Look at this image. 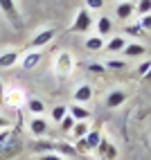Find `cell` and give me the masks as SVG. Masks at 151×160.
Returning a JSON list of instances; mask_svg holds the SVG:
<instances>
[{"label":"cell","instance_id":"1","mask_svg":"<svg viewBox=\"0 0 151 160\" xmlns=\"http://www.w3.org/2000/svg\"><path fill=\"white\" fill-rule=\"evenodd\" d=\"M0 9H3V14L7 16V20H9L16 29H23V18H20L18 7H16L14 0H0Z\"/></svg>","mask_w":151,"mask_h":160},{"label":"cell","instance_id":"2","mask_svg":"<svg viewBox=\"0 0 151 160\" xmlns=\"http://www.w3.org/2000/svg\"><path fill=\"white\" fill-rule=\"evenodd\" d=\"M20 149H23V142L18 140V138H12L5 147H0V160H9V158H16L20 153Z\"/></svg>","mask_w":151,"mask_h":160},{"label":"cell","instance_id":"3","mask_svg":"<svg viewBox=\"0 0 151 160\" xmlns=\"http://www.w3.org/2000/svg\"><path fill=\"white\" fill-rule=\"evenodd\" d=\"M90 23H93L90 12H88V9H79V12H77V18H74V23H72V27H70V32H86V29L90 27Z\"/></svg>","mask_w":151,"mask_h":160},{"label":"cell","instance_id":"4","mask_svg":"<svg viewBox=\"0 0 151 160\" xmlns=\"http://www.w3.org/2000/svg\"><path fill=\"white\" fill-rule=\"evenodd\" d=\"M97 151H99V158L102 160H113V158H117V149L108 142V140H99V144H97Z\"/></svg>","mask_w":151,"mask_h":160},{"label":"cell","instance_id":"5","mask_svg":"<svg viewBox=\"0 0 151 160\" xmlns=\"http://www.w3.org/2000/svg\"><path fill=\"white\" fill-rule=\"evenodd\" d=\"M52 38H54V29H52V27L41 29L38 34H36L34 38H32V48H43V45H48Z\"/></svg>","mask_w":151,"mask_h":160},{"label":"cell","instance_id":"6","mask_svg":"<svg viewBox=\"0 0 151 160\" xmlns=\"http://www.w3.org/2000/svg\"><path fill=\"white\" fill-rule=\"evenodd\" d=\"M72 70V54L70 52H61L57 57V72L59 74H68Z\"/></svg>","mask_w":151,"mask_h":160},{"label":"cell","instance_id":"7","mask_svg":"<svg viewBox=\"0 0 151 160\" xmlns=\"http://www.w3.org/2000/svg\"><path fill=\"white\" fill-rule=\"evenodd\" d=\"M48 129H50V126H48V122L43 120V117H34V120L29 122V131H32V135H34V138L45 135V133H48Z\"/></svg>","mask_w":151,"mask_h":160},{"label":"cell","instance_id":"8","mask_svg":"<svg viewBox=\"0 0 151 160\" xmlns=\"http://www.w3.org/2000/svg\"><path fill=\"white\" fill-rule=\"evenodd\" d=\"M68 115H72L77 122H83V120H88V117H90V111L83 108L81 104H72L70 108H68Z\"/></svg>","mask_w":151,"mask_h":160},{"label":"cell","instance_id":"9","mask_svg":"<svg viewBox=\"0 0 151 160\" xmlns=\"http://www.w3.org/2000/svg\"><path fill=\"white\" fill-rule=\"evenodd\" d=\"M124 102H126V92L113 90V92L108 95V99H106V106H108V108H117V106H122Z\"/></svg>","mask_w":151,"mask_h":160},{"label":"cell","instance_id":"10","mask_svg":"<svg viewBox=\"0 0 151 160\" xmlns=\"http://www.w3.org/2000/svg\"><path fill=\"white\" fill-rule=\"evenodd\" d=\"M90 97H93V88H90V86H86V83L74 90V102H77V104H86Z\"/></svg>","mask_w":151,"mask_h":160},{"label":"cell","instance_id":"11","mask_svg":"<svg viewBox=\"0 0 151 160\" xmlns=\"http://www.w3.org/2000/svg\"><path fill=\"white\" fill-rule=\"evenodd\" d=\"M18 61V50H9L5 54H0V68H12Z\"/></svg>","mask_w":151,"mask_h":160},{"label":"cell","instance_id":"12","mask_svg":"<svg viewBox=\"0 0 151 160\" xmlns=\"http://www.w3.org/2000/svg\"><path fill=\"white\" fill-rule=\"evenodd\" d=\"M38 63H41V52H27V54L23 57V68H25V70L36 68Z\"/></svg>","mask_w":151,"mask_h":160},{"label":"cell","instance_id":"13","mask_svg":"<svg viewBox=\"0 0 151 160\" xmlns=\"http://www.w3.org/2000/svg\"><path fill=\"white\" fill-rule=\"evenodd\" d=\"M124 45H126V43H124V38H122V36H115V38H111L108 43L104 45V50H106V52H122Z\"/></svg>","mask_w":151,"mask_h":160},{"label":"cell","instance_id":"14","mask_svg":"<svg viewBox=\"0 0 151 160\" xmlns=\"http://www.w3.org/2000/svg\"><path fill=\"white\" fill-rule=\"evenodd\" d=\"M124 54L126 57H142L144 54V45H140V43H128V45H124Z\"/></svg>","mask_w":151,"mask_h":160},{"label":"cell","instance_id":"15","mask_svg":"<svg viewBox=\"0 0 151 160\" xmlns=\"http://www.w3.org/2000/svg\"><path fill=\"white\" fill-rule=\"evenodd\" d=\"M104 38L102 36H93V38H88V41H86V48H88V50H93V52H99V50H104Z\"/></svg>","mask_w":151,"mask_h":160},{"label":"cell","instance_id":"16","mask_svg":"<svg viewBox=\"0 0 151 160\" xmlns=\"http://www.w3.org/2000/svg\"><path fill=\"white\" fill-rule=\"evenodd\" d=\"M131 14H133V5H131V2H122V5H117V18L126 20Z\"/></svg>","mask_w":151,"mask_h":160},{"label":"cell","instance_id":"17","mask_svg":"<svg viewBox=\"0 0 151 160\" xmlns=\"http://www.w3.org/2000/svg\"><path fill=\"white\" fill-rule=\"evenodd\" d=\"M54 149H57L59 153H63V156H70V158H72V156H77L74 147H72V144H68V142H57V144H54Z\"/></svg>","mask_w":151,"mask_h":160},{"label":"cell","instance_id":"18","mask_svg":"<svg viewBox=\"0 0 151 160\" xmlns=\"http://www.w3.org/2000/svg\"><path fill=\"white\" fill-rule=\"evenodd\" d=\"M72 135L77 138V140H79V138H86V135H88V124H86V122H77L72 126Z\"/></svg>","mask_w":151,"mask_h":160},{"label":"cell","instance_id":"19","mask_svg":"<svg viewBox=\"0 0 151 160\" xmlns=\"http://www.w3.org/2000/svg\"><path fill=\"white\" fill-rule=\"evenodd\" d=\"M27 108H29L32 113H36V115H41L43 111H45V104H43L41 99H36V97H34V99H29V102H27Z\"/></svg>","mask_w":151,"mask_h":160},{"label":"cell","instance_id":"20","mask_svg":"<svg viewBox=\"0 0 151 160\" xmlns=\"http://www.w3.org/2000/svg\"><path fill=\"white\" fill-rule=\"evenodd\" d=\"M66 115H68V108H66L63 104H59V106H54V108H52V120H54V122H61Z\"/></svg>","mask_w":151,"mask_h":160},{"label":"cell","instance_id":"21","mask_svg":"<svg viewBox=\"0 0 151 160\" xmlns=\"http://www.w3.org/2000/svg\"><path fill=\"white\" fill-rule=\"evenodd\" d=\"M97 32H99V36H104V34H108V32H111V20L106 18V16L99 18V23H97Z\"/></svg>","mask_w":151,"mask_h":160},{"label":"cell","instance_id":"22","mask_svg":"<svg viewBox=\"0 0 151 160\" xmlns=\"http://www.w3.org/2000/svg\"><path fill=\"white\" fill-rule=\"evenodd\" d=\"M99 131H88V135H86V142H88L90 149H97V144H99Z\"/></svg>","mask_w":151,"mask_h":160},{"label":"cell","instance_id":"23","mask_svg":"<svg viewBox=\"0 0 151 160\" xmlns=\"http://www.w3.org/2000/svg\"><path fill=\"white\" fill-rule=\"evenodd\" d=\"M59 124H61V129H63V133H68V131H72V126L77 124V120H74L72 115H66V117H63V120H61Z\"/></svg>","mask_w":151,"mask_h":160},{"label":"cell","instance_id":"24","mask_svg":"<svg viewBox=\"0 0 151 160\" xmlns=\"http://www.w3.org/2000/svg\"><path fill=\"white\" fill-rule=\"evenodd\" d=\"M7 102L12 104V106H18L20 102H23V92H20V90H12V92L7 95Z\"/></svg>","mask_w":151,"mask_h":160},{"label":"cell","instance_id":"25","mask_svg":"<svg viewBox=\"0 0 151 160\" xmlns=\"http://www.w3.org/2000/svg\"><path fill=\"white\" fill-rule=\"evenodd\" d=\"M138 14H140V16L151 14V0H140V5H138Z\"/></svg>","mask_w":151,"mask_h":160},{"label":"cell","instance_id":"26","mask_svg":"<svg viewBox=\"0 0 151 160\" xmlns=\"http://www.w3.org/2000/svg\"><path fill=\"white\" fill-rule=\"evenodd\" d=\"M74 151H77V153L90 151V147H88V142H86V138H79V140H77V144H74Z\"/></svg>","mask_w":151,"mask_h":160},{"label":"cell","instance_id":"27","mask_svg":"<svg viewBox=\"0 0 151 160\" xmlns=\"http://www.w3.org/2000/svg\"><path fill=\"white\" fill-rule=\"evenodd\" d=\"M126 34H131V36H142L144 32H142V27H140V23H135V25H128V27H126Z\"/></svg>","mask_w":151,"mask_h":160},{"label":"cell","instance_id":"28","mask_svg":"<svg viewBox=\"0 0 151 160\" xmlns=\"http://www.w3.org/2000/svg\"><path fill=\"white\" fill-rule=\"evenodd\" d=\"M104 7V0H88V2H86V9H102Z\"/></svg>","mask_w":151,"mask_h":160},{"label":"cell","instance_id":"29","mask_svg":"<svg viewBox=\"0 0 151 160\" xmlns=\"http://www.w3.org/2000/svg\"><path fill=\"white\" fill-rule=\"evenodd\" d=\"M149 70H151V61H144V63H140V66H138V74H140V77H144Z\"/></svg>","mask_w":151,"mask_h":160},{"label":"cell","instance_id":"30","mask_svg":"<svg viewBox=\"0 0 151 160\" xmlns=\"http://www.w3.org/2000/svg\"><path fill=\"white\" fill-rule=\"evenodd\" d=\"M12 138H14V135H12V131H7V129H5L3 133H0V147H5L9 140H12Z\"/></svg>","mask_w":151,"mask_h":160},{"label":"cell","instance_id":"31","mask_svg":"<svg viewBox=\"0 0 151 160\" xmlns=\"http://www.w3.org/2000/svg\"><path fill=\"white\" fill-rule=\"evenodd\" d=\"M140 27H142V32H144V29H151V14L142 16V20H140Z\"/></svg>","mask_w":151,"mask_h":160},{"label":"cell","instance_id":"32","mask_svg":"<svg viewBox=\"0 0 151 160\" xmlns=\"http://www.w3.org/2000/svg\"><path fill=\"white\" fill-rule=\"evenodd\" d=\"M36 149L38 151H43V149H45V151H52V149H54V142H36Z\"/></svg>","mask_w":151,"mask_h":160},{"label":"cell","instance_id":"33","mask_svg":"<svg viewBox=\"0 0 151 160\" xmlns=\"http://www.w3.org/2000/svg\"><path fill=\"white\" fill-rule=\"evenodd\" d=\"M38 160H66L63 156H59V153H43Z\"/></svg>","mask_w":151,"mask_h":160},{"label":"cell","instance_id":"34","mask_svg":"<svg viewBox=\"0 0 151 160\" xmlns=\"http://www.w3.org/2000/svg\"><path fill=\"white\" fill-rule=\"evenodd\" d=\"M88 70H90V72H99V74H102V72H106V68L102 66V63H90Z\"/></svg>","mask_w":151,"mask_h":160},{"label":"cell","instance_id":"35","mask_svg":"<svg viewBox=\"0 0 151 160\" xmlns=\"http://www.w3.org/2000/svg\"><path fill=\"white\" fill-rule=\"evenodd\" d=\"M108 68H113V70H122V68H126V66H124V61H108Z\"/></svg>","mask_w":151,"mask_h":160},{"label":"cell","instance_id":"36","mask_svg":"<svg viewBox=\"0 0 151 160\" xmlns=\"http://www.w3.org/2000/svg\"><path fill=\"white\" fill-rule=\"evenodd\" d=\"M7 126H9V122L5 120V117H3V115H0V129H7Z\"/></svg>","mask_w":151,"mask_h":160},{"label":"cell","instance_id":"37","mask_svg":"<svg viewBox=\"0 0 151 160\" xmlns=\"http://www.w3.org/2000/svg\"><path fill=\"white\" fill-rule=\"evenodd\" d=\"M3 102H5V86L0 83V104H3Z\"/></svg>","mask_w":151,"mask_h":160},{"label":"cell","instance_id":"38","mask_svg":"<svg viewBox=\"0 0 151 160\" xmlns=\"http://www.w3.org/2000/svg\"><path fill=\"white\" fill-rule=\"evenodd\" d=\"M144 79H149V81H151V70H149V72L144 74Z\"/></svg>","mask_w":151,"mask_h":160},{"label":"cell","instance_id":"39","mask_svg":"<svg viewBox=\"0 0 151 160\" xmlns=\"http://www.w3.org/2000/svg\"><path fill=\"white\" fill-rule=\"evenodd\" d=\"M122 2H124V0H122Z\"/></svg>","mask_w":151,"mask_h":160}]
</instances>
